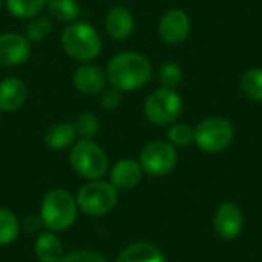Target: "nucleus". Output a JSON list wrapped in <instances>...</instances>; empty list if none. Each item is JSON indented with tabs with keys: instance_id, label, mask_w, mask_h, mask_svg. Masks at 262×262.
I'll list each match as a JSON object with an SVG mask.
<instances>
[{
	"instance_id": "nucleus-2",
	"label": "nucleus",
	"mask_w": 262,
	"mask_h": 262,
	"mask_svg": "<svg viewBox=\"0 0 262 262\" xmlns=\"http://www.w3.org/2000/svg\"><path fill=\"white\" fill-rule=\"evenodd\" d=\"M77 201L66 189L49 190L40 206L41 226L49 232H64L74 226L77 220Z\"/></svg>"
},
{
	"instance_id": "nucleus-24",
	"label": "nucleus",
	"mask_w": 262,
	"mask_h": 262,
	"mask_svg": "<svg viewBox=\"0 0 262 262\" xmlns=\"http://www.w3.org/2000/svg\"><path fill=\"white\" fill-rule=\"evenodd\" d=\"M74 127H75L77 137L86 138V140H94L100 130V120L92 112H83L78 115Z\"/></svg>"
},
{
	"instance_id": "nucleus-15",
	"label": "nucleus",
	"mask_w": 262,
	"mask_h": 262,
	"mask_svg": "<svg viewBox=\"0 0 262 262\" xmlns=\"http://www.w3.org/2000/svg\"><path fill=\"white\" fill-rule=\"evenodd\" d=\"M26 86L17 77H6L0 81V111L15 112L26 101Z\"/></svg>"
},
{
	"instance_id": "nucleus-16",
	"label": "nucleus",
	"mask_w": 262,
	"mask_h": 262,
	"mask_svg": "<svg viewBox=\"0 0 262 262\" xmlns=\"http://www.w3.org/2000/svg\"><path fill=\"white\" fill-rule=\"evenodd\" d=\"M115 262H166V258L150 243H134L120 252Z\"/></svg>"
},
{
	"instance_id": "nucleus-3",
	"label": "nucleus",
	"mask_w": 262,
	"mask_h": 262,
	"mask_svg": "<svg viewBox=\"0 0 262 262\" xmlns=\"http://www.w3.org/2000/svg\"><path fill=\"white\" fill-rule=\"evenodd\" d=\"M61 48L64 52L81 63L98 57L101 51V37L88 21H72L61 32Z\"/></svg>"
},
{
	"instance_id": "nucleus-21",
	"label": "nucleus",
	"mask_w": 262,
	"mask_h": 262,
	"mask_svg": "<svg viewBox=\"0 0 262 262\" xmlns=\"http://www.w3.org/2000/svg\"><path fill=\"white\" fill-rule=\"evenodd\" d=\"M48 0H6L8 11L18 18H32L40 15Z\"/></svg>"
},
{
	"instance_id": "nucleus-18",
	"label": "nucleus",
	"mask_w": 262,
	"mask_h": 262,
	"mask_svg": "<svg viewBox=\"0 0 262 262\" xmlns=\"http://www.w3.org/2000/svg\"><path fill=\"white\" fill-rule=\"evenodd\" d=\"M77 132L71 123H57L52 124L45 132V144L54 150H63L75 143Z\"/></svg>"
},
{
	"instance_id": "nucleus-5",
	"label": "nucleus",
	"mask_w": 262,
	"mask_h": 262,
	"mask_svg": "<svg viewBox=\"0 0 262 262\" xmlns=\"http://www.w3.org/2000/svg\"><path fill=\"white\" fill-rule=\"evenodd\" d=\"M75 201L83 213L89 216H103L117 206L118 190L107 181L91 180L80 187Z\"/></svg>"
},
{
	"instance_id": "nucleus-26",
	"label": "nucleus",
	"mask_w": 262,
	"mask_h": 262,
	"mask_svg": "<svg viewBox=\"0 0 262 262\" xmlns=\"http://www.w3.org/2000/svg\"><path fill=\"white\" fill-rule=\"evenodd\" d=\"M158 80L163 88L173 89L175 86H178L183 80V71L180 64L175 61H166L158 71Z\"/></svg>"
},
{
	"instance_id": "nucleus-11",
	"label": "nucleus",
	"mask_w": 262,
	"mask_h": 262,
	"mask_svg": "<svg viewBox=\"0 0 262 262\" xmlns=\"http://www.w3.org/2000/svg\"><path fill=\"white\" fill-rule=\"evenodd\" d=\"M158 32L166 43L178 45L184 41L190 32V18L183 9H170L161 17Z\"/></svg>"
},
{
	"instance_id": "nucleus-31",
	"label": "nucleus",
	"mask_w": 262,
	"mask_h": 262,
	"mask_svg": "<svg viewBox=\"0 0 262 262\" xmlns=\"http://www.w3.org/2000/svg\"><path fill=\"white\" fill-rule=\"evenodd\" d=\"M0 112H2V111H0ZM0 118H2V117H0Z\"/></svg>"
},
{
	"instance_id": "nucleus-1",
	"label": "nucleus",
	"mask_w": 262,
	"mask_h": 262,
	"mask_svg": "<svg viewBox=\"0 0 262 262\" xmlns=\"http://www.w3.org/2000/svg\"><path fill=\"white\" fill-rule=\"evenodd\" d=\"M106 77L111 86L121 92H132L147 84L152 77V64L138 52H120L107 63Z\"/></svg>"
},
{
	"instance_id": "nucleus-14",
	"label": "nucleus",
	"mask_w": 262,
	"mask_h": 262,
	"mask_svg": "<svg viewBox=\"0 0 262 262\" xmlns=\"http://www.w3.org/2000/svg\"><path fill=\"white\" fill-rule=\"evenodd\" d=\"M106 32L114 40H126L132 35L135 28V20L132 12L124 6H114L106 12L104 17Z\"/></svg>"
},
{
	"instance_id": "nucleus-4",
	"label": "nucleus",
	"mask_w": 262,
	"mask_h": 262,
	"mask_svg": "<svg viewBox=\"0 0 262 262\" xmlns=\"http://www.w3.org/2000/svg\"><path fill=\"white\" fill-rule=\"evenodd\" d=\"M69 163L74 172L86 180H100L109 169V161L104 150L94 141L80 138L72 144Z\"/></svg>"
},
{
	"instance_id": "nucleus-28",
	"label": "nucleus",
	"mask_w": 262,
	"mask_h": 262,
	"mask_svg": "<svg viewBox=\"0 0 262 262\" xmlns=\"http://www.w3.org/2000/svg\"><path fill=\"white\" fill-rule=\"evenodd\" d=\"M60 262H109L103 255L92 250H78L66 255Z\"/></svg>"
},
{
	"instance_id": "nucleus-6",
	"label": "nucleus",
	"mask_w": 262,
	"mask_h": 262,
	"mask_svg": "<svg viewBox=\"0 0 262 262\" xmlns=\"http://www.w3.org/2000/svg\"><path fill=\"white\" fill-rule=\"evenodd\" d=\"M235 137L232 123L223 117H210L198 123L193 129V141L207 154H218L226 150Z\"/></svg>"
},
{
	"instance_id": "nucleus-23",
	"label": "nucleus",
	"mask_w": 262,
	"mask_h": 262,
	"mask_svg": "<svg viewBox=\"0 0 262 262\" xmlns=\"http://www.w3.org/2000/svg\"><path fill=\"white\" fill-rule=\"evenodd\" d=\"M51 31H52L51 20L48 17H43V15H35V17L29 18L26 29H25V37L31 43H37V41L45 40Z\"/></svg>"
},
{
	"instance_id": "nucleus-8",
	"label": "nucleus",
	"mask_w": 262,
	"mask_h": 262,
	"mask_svg": "<svg viewBox=\"0 0 262 262\" xmlns=\"http://www.w3.org/2000/svg\"><path fill=\"white\" fill-rule=\"evenodd\" d=\"M177 150L170 143L152 141L146 144L140 154V166L143 172L152 177L167 175L177 166Z\"/></svg>"
},
{
	"instance_id": "nucleus-7",
	"label": "nucleus",
	"mask_w": 262,
	"mask_h": 262,
	"mask_svg": "<svg viewBox=\"0 0 262 262\" xmlns=\"http://www.w3.org/2000/svg\"><path fill=\"white\" fill-rule=\"evenodd\" d=\"M183 100L178 92L169 88L154 91L144 101V115L155 126H169L181 114Z\"/></svg>"
},
{
	"instance_id": "nucleus-9",
	"label": "nucleus",
	"mask_w": 262,
	"mask_h": 262,
	"mask_svg": "<svg viewBox=\"0 0 262 262\" xmlns=\"http://www.w3.org/2000/svg\"><path fill=\"white\" fill-rule=\"evenodd\" d=\"M31 55V41L17 32L0 34V64L20 66Z\"/></svg>"
},
{
	"instance_id": "nucleus-30",
	"label": "nucleus",
	"mask_w": 262,
	"mask_h": 262,
	"mask_svg": "<svg viewBox=\"0 0 262 262\" xmlns=\"http://www.w3.org/2000/svg\"><path fill=\"white\" fill-rule=\"evenodd\" d=\"M0 11H2V0H0Z\"/></svg>"
},
{
	"instance_id": "nucleus-22",
	"label": "nucleus",
	"mask_w": 262,
	"mask_h": 262,
	"mask_svg": "<svg viewBox=\"0 0 262 262\" xmlns=\"http://www.w3.org/2000/svg\"><path fill=\"white\" fill-rule=\"evenodd\" d=\"M241 89L250 100L262 101V68L249 69L241 78Z\"/></svg>"
},
{
	"instance_id": "nucleus-10",
	"label": "nucleus",
	"mask_w": 262,
	"mask_h": 262,
	"mask_svg": "<svg viewBox=\"0 0 262 262\" xmlns=\"http://www.w3.org/2000/svg\"><path fill=\"white\" fill-rule=\"evenodd\" d=\"M244 226V218H243V212L241 209L235 204V203H223L215 216H213V229L216 232V235L221 239H235Z\"/></svg>"
},
{
	"instance_id": "nucleus-19",
	"label": "nucleus",
	"mask_w": 262,
	"mask_h": 262,
	"mask_svg": "<svg viewBox=\"0 0 262 262\" xmlns=\"http://www.w3.org/2000/svg\"><path fill=\"white\" fill-rule=\"evenodd\" d=\"M46 8L51 17L64 23H72L80 15V5L77 0H48Z\"/></svg>"
},
{
	"instance_id": "nucleus-27",
	"label": "nucleus",
	"mask_w": 262,
	"mask_h": 262,
	"mask_svg": "<svg viewBox=\"0 0 262 262\" xmlns=\"http://www.w3.org/2000/svg\"><path fill=\"white\" fill-rule=\"evenodd\" d=\"M121 101H123V95H121V91L120 89H117L114 86L109 88V89H103L100 103H101V106L106 111H114V109L120 107Z\"/></svg>"
},
{
	"instance_id": "nucleus-25",
	"label": "nucleus",
	"mask_w": 262,
	"mask_h": 262,
	"mask_svg": "<svg viewBox=\"0 0 262 262\" xmlns=\"http://www.w3.org/2000/svg\"><path fill=\"white\" fill-rule=\"evenodd\" d=\"M167 140L173 147H186L193 143V129L189 124L177 123L169 127Z\"/></svg>"
},
{
	"instance_id": "nucleus-13",
	"label": "nucleus",
	"mask_w": 262,
	"mask_h": 262,
	"mask_svg": "<svg viewBox=\"0 0 262 262\" xmlns=\"http://www.w3.org/2000/svg\"><path fill=\"white\" fill-rule=\"evenodd\" d=\"M143 177V169L138 161L132 158H124L120 160L114 164L111 169V184L117 190H132L137 187L141 181Z\"/></svg>"
},
{
	"instance_id": "nucleus-12",
	"label": "nucleus",
	"mask_w": 262,
	"mask_h": 262,
	"mask_svg": "<svg viewBox=\"0 0 262 262\" xmlns=\"http://www.w3.org/2000/svg\"><path fill=\"white\" fill-rule=\"evenodd\" d=\"M72 81L78 92L84 95H97L103 92V89L106 88L107 77L101 68L91 63H83L75 69Z\"/></svg>"
},
{
	"instance_id": "nucleus-29",
	"label": "nucleus",
	"mask_w": 262,
	"mask_h": 262,
	"mask_svg": "<svg viewBox=\"0 0 262 262\" xmlns=\"http://www.w3.org/2000/svg\"><path fill=\"white\" fill-rule=\"evenodd\" d=\"M23 226H25V229H26L28 232H35L37 229H40L41 220H40V216L37 218V216H34V215H29V216L25 218Z\"/></svg>"
},
{
	"instance_id": "nucleus-17",
	"label": "nucleus",
	"mask_w": 262,
	"mask_h": 262,
	"mask_svg": "<svg viewBox=\"0 0 262 262\" xmlns=\"http://www.w3.org/2000/svg\"><path fill=\"white\" fill-rule=\"evenodd\" d=\"M34 252L40 262H60L64 258L63 244L54 232L41 233L35 241Z\"/></svg>"
},
{
	"instance_id": "nucleus-20",
	"label": "nucleus",
	"mask_w": 262,
	"mask_h": 262,
	"mask_svg": "<svg viewBox=\"0 0 262 262\" xmlns=\"http://www.w3.org/2000/svg\"><path fill=\"white\" fill-rule=\"evenodd\" d=\"M20 232V223L14 212L9 209H0V246L12 244Z\"/></svg>"
}]
</instances>
